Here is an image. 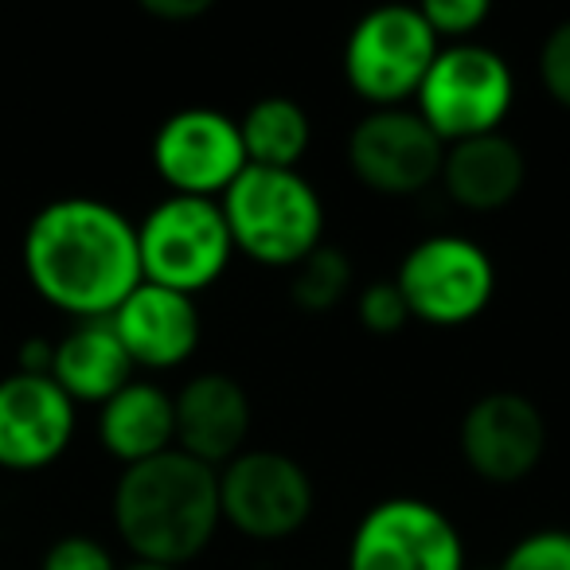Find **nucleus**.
I'll use <instances>...</instances> for the list:
<instances>
[{
  "label": "nucleus",
  "instance_id": "f257e3e1",
  "mask_svg": "<svg viewBox=\"0 0 570 570\" xmlns=\"http://www.w3.org/2000/svg\"><path fill=\"white\" fill-rule=\"evenodd\" d=\"M24 269L56 309L106 321L141 285L137 227L102 199H56L28 223Z\"/></svg>",
  "mask_w": 570,
  "mask_h": 570
},
{
  "label": "nucleus",
  "instance_id": "f03ea898",
  "mask_svg": "<svg viewBox=\"0 0 570 570\" xmlns=\"http://www.w3.org/2000/svg\"><path fill=\"white\" fill-rule=\"evenodd\" d=\"M219 523V469L180 450L121 469L114 528L137 562L184 570V562L207 551Z\"/></svg>",
  "mask_w": 570,
  "mask_h": 570
},
{
  "label": "nucleus",
  "instance_id": "7ed1b4c3",
  "mask_svg": "<svg viewBox=\"0 0 570 570\" xmlns=\"http://www.w3.org/2000/svg\"><path fill=\"white\" fill-rule=\"evenodd\" d=\"M230 246L258 266L294 269L325 243V204L302 168H254L219 196Z\"/></svg>",
  "mask_w": 570,
  "mask_h": 570
},
{
  "label": "nucleus",
  "instance_id": "20e7f679",
  "mask_svg": "<svg viewBox=\"0 0 570 570\" xmlns=\"http://www.w3.org/2000/svg\"><path fill=\"white\" fill-rule=\"evenodd\" d=\"M137 254H141V282L184 297L204 294L207 285L219 282L235 254L219 199H160L137 227Z\"/></svg>",
  "mask_w": 570,
  "mask_h": 570
},
{
  "label": "nucleus",
  "instance_id": "39448f33",
  "mask_svg": "<svg viewBox=\"0 0 570 570\" xmlns=\"http://www.w3.org/2000/svg\"><path fill=\"white\" fill-rule=\"evenodd\" d=\"M442 51L438 36L422 20L419 4L372 9L344 43V79L372 110L406 106L419 95L430 63Z\"/></svg>",
  "mask_w": 570,
  "mask_h": 570
},
{
  "label": "nucleus",
  "instance_id": "423d86ee",
  "mask_svg": "<svg viewBox=\"0 0 570 570\" xmlns=\"http://www.w3.org/2000/svg\"><path fill=\"white\" fill-rule=\"evenodd\" d=\"M419 114L445 145L497 134L515 98L512 67L484 43H450L419 87Z\"/></svg>",
  "mask_w": 570,
  "mask_h": 570
},
{
  "label": "nucleus",
  "instance_id": "0eeeda50",
  "mask_svg": "<svg viewBox=\"0 0 570 570\" xmlns=\"http://www.w3.org/2000/svg\"><path fill=\"white\" fill-rule=\"evenodd\" d=\"M411 321L461 328L489 309L497 294V266L489 250L465 235H430L403 254L395 269Z\"/></svg>",
  "mask_w": 570,
  "mask_h": 570
},
{
  "label": "nucleus",
  "instance_id": "6e6552de",
  "mask_svg": "<svg viewBox=\"0 0 570 570\" xmlns=\"http://www.w3.org/2000/svg\"><path fill=\"white\" fill-rule=\"evenodd\" d=\"M317 489L305 465L277 450H243L219 469L223 523L254 543H282L309 523Z\"/></svg>",
  "mask_w": 570,
  "mask_h": 570
},
{
  "label": "nucleus",
  "instance_id": "1a4fd4ad",
  "mask_svg": "<svg viewBox=\"0 0 570 570\" xmlns=\"http://www.w3.org/2000/svg\"><path fill=\"white\" fill-rule=\"evenodd\" d=\"M348 570H465V543L458 523L430 500L391 497L356 523Z\"/></svg>",
  "mask_w": 570,
  "mask_h": 570
},
{
  "label": "nucleus",
  "instance_id": "9d476101",
  "mask_svg": "<svg viewBox=\"0 0 570 570\" xmlns=\"http://www.w3.org/2000/svg\"><path fill=\"white\" fill-rule=\"evenodd\" d=\"M445 141L419 110L387 106L356 121L348 134V168L375 196H419L442 176Z\"/></svg>",
  "mask_w": 570,
  "mask_h": 570
},
{
  "label": "nucleus",
  "instance_id": "9b49d317",
  "mask_svg": "<svg viewBox=\"0 0 570 570\" xmlns=\"http://www.w3.org/2000/svg\"><path fill=\"white\" fill-rule=\"evenodd\" d=\"M153 168L173 196H223L246 168L238 118L212 106H191L165 118L153 137Z\"/></svg>",
  "mask_w": 570,
  "mask_h": 570
},
{
  "label": "nucleus",
  "instance_id": "f8f14e48",
  "mask_svg": "<svg viewBox=\"0 0 570 570\" xmlns=\"http://www.w3.org/2000/svg\"><path fill=\"white\" fill-rule=\"evenodd\" d=\"M461 458L481 481L515 484L547 453V419L520 391H489L461 419Z\"/></svg>",
  "mask_w": 570,
  "mask_h": 570
},
{
  "label": "nucleus",
  "instance_id": "ddd939ff",
  "mask_svg": "<svg viewBox=\"0 0 570 570\" xmlns=\"http://www.w3.org/2000/svg\"><path fill=\"white\" fill-rule=\"evenodd\" d=\"M75 403L59 391L51 375H20L0 380V465L43 469L71 445Z\"/></svg>",
  "mask_w": 570,
  "mask_h": 570
},
{
  "label": "nucleus",
  "instance_id": "4468645a",
  "mask_svg": "<svg viewBox=\"0 0 570 570\" xmlns=\"http://www.w3.org/2000/svg\"><path fill=\"white\" fill-rule=\"evenodd\" d=\"M176 414V450L223 469L246 450L250 438V399L243 383L227 372L191 375L173 395Z\"/></svg>",
  "mask_w": 570,
  "mask_h": 570
},
{
  "label": "nucleus",
  "instance_id": "2eb2a0df",
  "mask_svg": "<svg viewBox=\"0 0 570 570\" xmlns=\"http://www.w3.org/2000/svg\"><path fill=\"white\" fill-rule=\"evenodd\" d=\"M114 333H118L126 356L134 367H149V372H168L191 360L204 336V321L196 313V297L173 294L160 285L141 282L118 313L110 317Z\"/></svg>",
  "mask_w": 570,
  "mask_h": 570
},
{
  "label": "nucleus",
  "instance_id": "dca6fc26",
  "mask_svg": "<svg viewBox=\"0 0 570 570\" xmlns=\"http://www.w3.org/2000/svg\"><path fill=\"white\" fill-rule=\"evenodd\" d=\"M438 184L461 212L489 215L508 207L528 184V157L508 134H481L445 145Z\"/></svg>",
  "mask_w": 570,
  "mask_h": 570
},
{
  "label": "nucleus",
  "instance_id": "f3484780",
  "mask_svg": "<svg viewBox=\"0 0 570 570\" xmlns=\"http://www.w3.org/2000/svg\"><path fill=\"white\" fill-rule=\"evenodd\" d=\"M98 438L126 469L176 450L173 395L145 380L126 383L98 411Z\"/></svg>",
  "mask_w": 570,
  "mask_h": 570
},
{
  "label": "nucleus",
  "instance_id": "a211bd4d",
  "mask_svg": "<svg viewBox=\"0 0 570 570\" xmlns=\"http://www.w3.org/2000/svg\"><path fill=\"white\" fill-rule=\"evenodd\" d=\"M51 380L71 403H106L126 383H134V360L121 348L110 317L82 321L56 344Z\"/></svg>",
  "mask_w": 570,
  "mask_h": 570
},
{
  "label": "nucleus",
  "instance_id": "6ab92c4d",
  "mask_svg": "<svg viewBox=\"0 0 570 570\" xmlns=\"http://www.w3.org/2000/svg\"><path fill=\"white\" fill-rule=\"evenodd\" d=\"M246 165L254 168H297L309 153L313 126L302 102L285 95H266L250 102V110L238 118Z\"/></svg>",
  "mask_w": 570,
  "mask_h": 570
},
{
  "label": "nucleus",
  "instance_id": "aec40b11",
  "mask_svg": "<svg viewBox=\"0 0 570 570\" xmlns=\"http://www.w3.org/2000/svg\"><path fill=\"white\" fill-rule=\"evenodd\" d=\"M352 277H356V269H352L348 254L333 243H321L289 269V302L309 317L333 313L352 294Z\"/></svg>",
  "mask_w": 570,
  "mask_h": 570
},
{
  "label": "nucleus",
  "instance_id": "412c9836",
  "mask_svg": "<svg viewBox=\"0 0 570 570\" xmlns=\"http://www.w3.org/2000/svg\"><path fill=\"white\" fill-rule=\"evenodd\" d=\"M492 570H570V531L535 528L508 547V554Z\"/></svg>",
  "mask_w": 570,
  "mask_h": 570
},
{
  "label": "nucleus",
  "instance_id": "4be33fe9",
  "mask_svg": "<svg viewBox=\"0 0 570 570\" xmlns=\"http://www.w3.org/2000/svg\"><path fill=\"white\" fill-rule=\"evenodd\" d=\"M356 317L367 333L375 336H395L399 328L411 321V309H406L403 294H399L395 277H375L356 294Z\"/></svg>",
  "mask_w": 570,
  "mask_h": 570
},
{
  "label": "nucleus",
  "instance_id": "5701e85b",
  "mask_svg": "<svg viewBox=\"0 0 570 570\" xmlns=\"http://www.w3.org/2000/svg\"><path fill=\"white\" fill-rule=\"evenodd\" d=\"M419 12L438 40L469 43V36L489 20L492 9L484 0H426V4H419Z\"/></svg>",
  "mask_w": 570,
  "mask_h": 570
},
{
  "label": "nucleus",
  "instance_id": "b1692460",
  "mask_svg": "<svg viewBox=\"0 0 570 570\" xmlns=\"http://www.w3.org/2000/svg\"><path fill=\"white\" fill-rule=\"evenodd\" d=\"M539 82L551 95V102L570 110V20L547 32L543 48H539Z\"/></svg>",
  "mask_w": 570,
  "mask_h": 570
},
{
  "label": "nucleus",
  "instance_id": "393cba45",
  "mask_svg": "<svg viewBox=\"0 0 570 570\" xmlns=\"http://www.w3.org/2000/svg\"><path fill=\"white\" fill-rule=\"evenodd\" d=\"M43 570H118L114 554L90 535H63L48 547Z\"/></svg>",
  "mask_w": 570,
  "mask_h": 570
},
{
  "label": "nucleus",
  "instance_id": "a878e982",
  "mask_svg": "<svg viewBox=\"0 0 570 570\" xmlns=\"http://www.w3.org/2000/svg\"><path fill=\"white\" fill-rule=\"evenodd\" d=\"M141 9L149 17L165 20V24H188V20H199L204 12H212V0H141Z\"/></svg>",
  "mask_w": 570,
  "mask_h": 570
},
{
  "label": "nucleus",
  "instance_id": "bb28decb",
  "mask_svg": "<svg viewBox=\"0 0 570 570\" xmlns=\"http://www.w3.org/2000/svg\"><path fill=\"white\" fill-rule=\"evenodd\" d=\"M51 364H56V344L51 341L32 336V341L20 344V356H17L20 375H51Z\"/></svg>",
  "mask_w": 570,
  "mask_h": 570
},
{
  "label": "nucleus",
  "instance_id": "cd10ccee",
  "mask_svg": "<svg viewBox=\"0 0 570 570\" xmlns=\"http://www.w3.org/2000/svg\"><path fill=\"white\" fill-rule=\"evenodd\" d=\"M121 570H180V567H157V562H129Z\"/></svg>",
  "mask_w": 570,
  "mask_h": 570
}]
</instances>
